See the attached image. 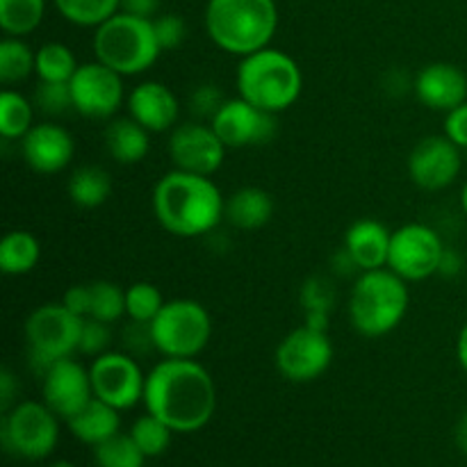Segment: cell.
<instances>
[{"label": "cell", "instance_id": "obj_1", "mask_svg": "<svg viewBox=\"0 0 467 467\" xmlns=\"http://www.w3.org/2000/svg\"><path fill=\"white\" fill-rule=\"evenodd\" d=\"M146 413L162 420L173 433H194L213 420L217 388L194 358H164L146 374Z\"/></svg>", "mask_w": 467, "mask_h": 467}, {"label": "cell", "instance_id": "obj_2", "mask_svg": "<svg viewBox=\"0 0 467 467\" xmlns=\"http://www.w3.org/2000/svg\"><path fill=\"white\" fill-rule=\"evenodd\" d=\"M226 199L222 190L199 173H164L153 190V213L160 226L176 237H201L213 233L223 219Z\"/></svg>", "mask_w": 467, "mask_h": 467}, {"label": "cell", "instance_id": "obj_3", "mask_svg": "<svg viewBox=\"0 0 467 467\" xmlns=\"http://www.w3.org/2000/svg\"><path fill=\"white\" fill-rule=\"evenodd\" d=\"M205 27L214 44L231 55H246L267 48L278 27L274 0H210Z\"/></svg>", "mask_w": 467, "mask_h": 467}, {"label": "cell", "instance_id": "obj_4", "mask_svg": "<svg viewBox=\"0 0 467 467\" xmlns=\"http://www.w3.org/2000/svg\"><path fill=\"white\" fill-rule=\"evenodd\" d=\"M240 99L269 114L292 108L304 89V76L295 59L283 50L267 48L242 57L235 76Z\"/></svg>", "mask_w": 467, "mask_h": 467}, {"label": "cell", "instance_id": "obj_5", "mask_svg": "<svg viewBox=\"0 0 467 467\" xmlns=\"http://www.w3.org/2000/svg\"><path fill=\"white\" fill-rule=\"evenodd\" d=\"M409 287L392 269H369L356 278L349 295V319L365 337L395 331L409 310Z\"/></svg>", "mask_w": 467, "mask_h": 467}, {"label": "cell", "instance_id": "obj_6", "mask_svg": "<svg viewBox=\"0 0 467 467\" xmlns=\"http://www.w3.org/2000/svg\"><path fill=\"white\" fill-rule=\"evenodd\" d=\"M94 53L99 62L123 78L140 76L158 62L160 48L150 18L117 12L94 32Z\"/></svg>", "mask_w": 467, "mask_h": 467}, {"label": "cell", "instance_id": "obj_7", "mask_svg": "<svg viewBox=\"0 0 467 467\" xmlns=\"http://www.w3.org/2000/svg\"><path fill=\"white\" fill-rule=\"evenodd\" d=\"M150 336L164 358H196L208 347L213 319L194 299H171L150 322Z\"/></svg>", "mask_w": 467, "mask_h": 467}, {"label": "cell", "instance_id": "obj_8", "mask_svg": "<svg viewBox=\"0 0 467 467\" xmlns=\"http://www.w3.org/2000/svg\"><path fill=\"white\" fill-rule=\"evenodd\" d=\"M57 415L44 401H21L3 415L0 438L9 454L26 461L48 459L59 441Z\"/></svg>", "mask_w": 467, "mask_h": 467}, {"label": "cell", "instance_id": "obj_9", "mask_svg": "<svg viewBox=\"0 0 467 467\" xmlns=\"http://www.w3.org/2000/svg\"><path fill=\"white\" fill-rule=\"evenodd\" d=\"M445 242L427 223H406L392 233L388 269L404 281H424L441 269Z\"/></svg>", "mask_w": 467, "mask_h": 467}, {"label": "cell", "instance_id": "obj_10", "mask_svg": "<svg viewBox=\"0 0 467 467\" xmlns=\"http://www.w3.org/2000/svg\"><path fill=\"white\" fill-rule=\"evenodd\" d=\"M89 377L96 400L114 406L117 410L132 409L137 401L144 400L146 377L135 356L128 351H105L96 356Z\"/></svg>", "mask_w": 467, "mask_h": 467}, {"label": "cell", "instance_id": "obj_11", "mask_svg": "<svg viewBox=\"0 0 467 467\" xmlns=\"http://www.w3.org/2000/svg\"><path fill=\"white\" fill-rule=\"evenodd\" d=\"M276 369L292 383H308L322 377L333 360V345L328 333L299 327L287 333L276 347Z\"/></svg>", "mask_w": 467, "mask_h": 467}, {"label": "cell", "instance_id": "obj_12", "mask_svg": "<svg viewBox=\"0 0 467 467\" xmlns=\"http://www.w3.org/2000/svg\"><path fill=\"white\" fill-rule=\"evenodd\" d=\"M82 317L73 315L64 304H44L26 319L27 351L50 360L67 358L80 345Z\"/></svg>", "mask_w": 467, "mask_h": 467}, {"label": "cell", "instance_id": "obj_13", "mask_svg": "<svg viewBox=\"0 0 467 467\" xmlns=\"http://www.w3.org/2000/svg\"><path fill=\"white\" fill-rule=\"evenodd\" d=\"M71 87L73 109L87 119H109L123 103V76L103 62H87L78 67Z\"/></svg>", "mask_w": 467, "mask_h": 467}, {"label": "cell", "instance_id": "obj_14", "mask_svg": "<svg viewBox=\"0 0 467 467\" xmlns=\"http://www.w3.org/2000/svg\"><path fill=\"white\" fill-rule=\"evenodd\" d=\"M210 126L226 149L267 144L276 135V114L258 109L244 99H226L219 112L210 119Z\"/></svg>", "mask_w": 467, "mask_h": 467}, {"label": "cell", "instance_id": "obj_15", "mask_svg": "<svg viewBox=\"0 0 467 467\" xmlns=\"http://www.w3.org/2000/svg\"><path fill=\"white\" fill-rule=\"evenodd\" d=\"M223 155L226 146L210 123H182L169 137V158L181 171L213 176L223 164Z\"/></svg>", "mask_w": 467, "mask_h": 467}, {"label": "cell", "instance_id": "obj_16", "mask_svg": "<svg viewBox=\"0 0 467 467\" xmlns=\"http://www.w3.org/2000/svg\"><path fill=\"white\" fill-rule=\"evenodd\" d=\"M41 392L44 404L59 420H71L94 400L89 369L82 368L71 356L55 360L53 368L41 377Z\"/></svg>", "mask_w": 467, "mask_h": 467}, {"label": "cell", "instance_id": "obj_17", "mask_svg": "<svg viewBox=\"0 0 467 467\" xmlns=\"http://www.w3.org/2000/svg\"><path fill=\"white\" fill-rule=\"evenodd\" d=\"M409 173L422 190H445L461 173V149L447 135L424 137L410 150Z\"/></svg>", "mask_w": 467, "mask_h": 467}, {"label": "cell", "instance_id": "obj_18", "mask_svg": "<svg viewBox=\"0 0 467 467\" xmlns=\"http://www.w3.org/2000/svg\"><path fill=\"white\" fill-rule=\"evenodd\" d=\"M21 153L32 171L59 173L71 164L76 141L71 132L57 123H36L21 140Z\"/></svg>", "mask_w": 467, "mask_h": 467}, {"label": "cell", "instance_id": "obj_19", "mask_svg": "<svg viewBox=\"0 0 467 467\" xmlns=\"http://www.w3.org/2000/svg\"><path fill=\"white\" fill-rule=\"evenodd\" d=\"M413 89L429 109L450 112L467 100V76L456 64L433 62L418 73Z\"/></svg>", "mask_w": 467, "mask_h": 467}, {"label": "cell", "instance_id": "obj_20", "mask_svg": "<svg viewBox=\"0 0 467 467\" xmlns=\"http://www.w3.org/2000/svg\"><path fill=\"white\" fill-rule=\"evenodd\" d=\"M128 112L149 132H164L176 128L181 103L167 85L158 80L140 82L128 96Z\"/></svg>", "mask_w": 467, "mask_h": 467}, {"label": "cell", "instance_id": "obj_21", "mask_svg": "<svg viewBox=\"0 0 467 467\" xmlns=\"http://www.w3.org/2000/svg\"><path fill=\"white\" fill-rule=\"evenodd\" d=\"M392 233L374 219H360L345 233V249L358 263L360 272L388 267Z\"/></svg>", "mask_w": 467, "mask_h": 467}, {"label": "cell", "instance_id": "obj_22", "mask_svg": "<svg viewBox=\"0 0 467 467\" xmlns=\"http://www.w3.org/2000/svg\"><path fill=\"white\" fill-rule=\"evenodd\" d=\"M274 214V199L263 187H242L226 199L223 219L240 231H258Z\"/></svg>", "mask_w": 467, "mask_h": 467}, {"label": "cell", "instance_id": "obj_23", "mask_svg": "<svg viewBox=\"0 0 467 467\" xmlns=\"http://www.w3.org/2000/svg\"><path fill=\"white\" fill-rule=\"evenodd\" d=\"M150 132L132 117L112 119L105 128V149L119 164H137L149 155Z\"/></svg>", "mask_w": 467, "mask_h": 467}, {"label": "cell", "instance_id": "obj_24", "mask_svg": "<svg viewBox=\"0 0 467 467\" xmlns=\"http://www.w3.org/2000/svg\"><path fill=\"white\" fill-rule=\"evenodd\" d=\"M68 431L78 438L85 445H100V442L109 441L112 436H117L119 427H121V418H119V410L114 406L105 404L100 400H91L85 409L78 415H73L71 420H67Z\"/></svg>", "mask_w": 467, "mask_h": 467}, {"label": "cell", "instance_id": "obj_25", "mask_svg": "<svg viewBox=\"0 0 467 467\" xmlns=\"http://www.w3.org/2000/svg\"><path fill=\"white\" fill-rule=\"evenodd\" d=\"M68 196L80 208H99L112 194V178L99 164L78 167L68 178Z\"/></svg>", "mask_w": 467, "mask_h": 467}, {"label": "cell", "instance_id": "obj_26", "mask_svg": "<svg viewBox=\"0 0 467 467\" xmlns=\"http://www.w3.org/2000/svg\"><path fill=\"white\" fill-rule=\"evenodd\" d=\"M41 258V244L32 233L12 231L0 242V269L7 276H23L36 267Z\"/></svg>", "mask_w": 467, "mask_h": 467}, {"label": "cell", "instance_id": "obj_27", "mask_svg": "<svg viewBox=\"0 0 467 467\" xmlns=\"http://www.w3.org/2000/svg\"><path fill=\"white\" fill-rule=\"evenodd\" d=\"M35 126V103L14 89L0 94V135L5 140H23Z\"/></svg>", "mask_w": 467, "mask_h": 467}, {"label": "cell", "instance_id": "obj_28", "mask_svg": "<svg viewBox=\"0 0 467 467\" xmlns=\"http://www.w3.org/2000/svg\"><path fill=\"white\" fill-rule=\"evenodd\" d=\"M46 0H0V27L7 36H26L44 21Z\"/></svg>", "mask_w": 467, "mask_h": 467}, {"label": "cell", "instance_id": "obj_29", "mask_svg": "<svg viewBox=\"0 0 467 467\" xmlns=\"http://www.w3.org/2000/svg\"><path fill=\"white\" fill-rule=\"evenodd\" d=\"M78 59L67 44L48 41L36 50L35 73L44 82H68L78 71Z\"/></svg>", "mask_w": 467, "mask_h": 467}, {"label": "cell", "instance_id": "obj_30", "mask_svg": "<svg viewBox=\"0 0 467 467\" xmlns=\"http://www.w3.org/2000/svg\"><path fill=\"white\" fill-rule=\"evenodd\" d=\"M35 64L36 53H32L21 36H7L0 41V80L5 85L26 80L30 73H35Z\"/></svg>", "mask_w": 467, "mask_h": 467}, {"label": "cell", "instance_id": "obj_31", "mask_svg": "<svg viewBox=\"0 0 467 467\" xmlns=\"http://www.w3.org/2000/svg\"><path fill=\"white\" fill-rule=\"evenodd\" d=\"M55 7L73 26L99 27L121 12V0H55Z\"/></svg>", "mask_w": 467, "mask_h": 467}, {"label": "cell", "instance_id": "obj_32", "mask_svg": "<svg viewBox=\"0 0 467 467\" xmlns=\"http://www.w3.org/2000/svg\"><path fill=\"white\" fill-rule=\"evenodd\" d=\"M94 459L99 467H144L146 456L137 447L130 433H117L109 441L94 447Z\"/></svg>", "mask_w": 467, "mask_h": 467}, {"label": "cell", "instance_id": "obj_33", "mask_svg": "<svg viewBox=\"0 0 467 467\" xmlns=\"http://www.w3.org/2000/svg\"><path fill=\"white\" fill-rule=\"evenodd\" d=\"M130 436L132 441L137 442V447L144 451L146 459H155V456L164 454V451L169 450L173 431L162 422V420L146 413L135 420V424H132L130 429Z\"/></svg>", "mask_w": 467, "mask_h": 467}, {"label": "cell", "instance_id": "obj_34", "mask_svg": "<svg viewBox=\"0 0 467 467\" xmlns=\"http://www.w3.org/2000/svg\"><path fill=\"white\" fill-rule=\"evenodd\" d=\"M126 315V290L117 283H91V313L89 317L105 324H114Z\"/></svg>", "mask_w": 467, "mask_h": 467}, {"label": "cell", "instance_id": "obj_35", "mask_svg": "<svg viewBox=\"0 0 467 467\" xmlns=\"http://www.w3.org/2000/svg\"><path fill=\"white\" fill-rule=\"evenodd\" d=\"M167 304L162 296V292L153 285V283H132L126 290V315L132 322H144L150 324L158 313L162 310V306Z\"/></svg>", "mask_w": 467, "mask_h": 467}, {"label": "cell", "instance_id": "obj_36", "mask_svg": "<svg viewBox=\"0 0 467 467\" xmlns=\"http://www.w3.org/2000/svg\"><path fill=\"white\" fill-rule=\"evenodd\" d=\"M32 103L44 114H55L57 117V114L68 112V109H73L71 87H68V82L39 80V87H36L35 96H32Z\"/></svg>", "mask_w": 467, "mask_h": 467}, {"label": "cell", "instance_id": "obj_37", "mask_svg": "<svg viewBox=\"0 0 467 467\" xmlns=\"http://www.w3.org/2000/svg\"><path fill=\"white\" fill-rule=\"evenodd\" d=\"M336 299V287H333V283L324 276L308 278V281L304 283V287H301V306H304V313L331 315Z\"/></svg>", "mask_w": 467, "mask_h": 467}, {"label": "cell", "instance_id": "obj_38", "mask_svg": "<svg viewBox=\"0 0 467 467\" xmlns=\"http://www.w3.org/2000/svg\"><path fill=\"white\" fill-rule=\"evenodd\" d=\"M109 342H112V331H109V324L100 322V319L85 317L82 319L80 328V345H78V351L87 356H100L108 351Z\"/></svg>", "mask_w": 467, "mask_h": 467}, {"label": "cell", "instance_id": "obj_39", "mask_svg": "<svg viewBox=\"0 0 467 467\" xmlns=\"http://www.w3.org/2000/svg\"><path fill=\"white\" fill-rule=\"evenodd\" d=\"M153 27L162 50L178 48L187 36L185 21L181 16H176V14H160V16L153 18Z\"/></svg>", "mask_w": 467, "mask_h": 467}, {"label": "cell", "instance_id": "obj_40", "mask_svg": "<svg viewBox=\"0 0 467 467\" xmlns=\"http://www.w3.org/2000/svg\"><path fill=\"white\" fill-rule=\"evenodd\" d=\"M226 103L222 89L217 85H199L190 96V109L199 119H213L219 112V108Z\"/></svg>", "mask_w": 467, "mask_h": 467}, {"label": "cell", "instance_id": "obj_41", "mask_svg": "<svg viewBox=\"0 0 467 467\" xmlns=\"http://www.w3.org/2000/svg\"><path fill=\"white\" fill-rule=\"evenodd\" d=\"M123 349L130 356H144L155 351L153 336H150V324L132 322L123 328Z\"/></svg>", "mask_w": 467, "mask_h": 467}, {"label": "cell", "instance_id": "obj_42", "mask_svg": "<svg viewBox=\"0 0 467 467\" xmlns=\"http://www.w3.org/2000/svg\"><path fill=\"white\" fill-rule=\"evenodd\" d=\"M445 135L450 137L459 149H467V100L461 103L459 108L447 112Z\"/></svg>", "mask_w": 467, "mask_h": 467}, {"label": "cell", "instance_id": "obj_43", "mask_svg": "<svg viewBox=\"0 0 467 467\" xmlns=\"http://www.w3.org/2000/svg\"><path fill=\"white\" fill-rule=\"evenodd\" d=\"M62 304L78 317H89L91 313V283L89 285H71L62 296Z\"/></svg>", "mask_w": 467, "mask_h": 467}, {"label": "cell", "instance_id": "obj_44", "mask_svg": "<svg viewBox=\"0 0 467 467\" xmlns=\"http://www.w3.org/2000/svg\"><path fill=\"white\" fill-rule=\"evenodd\" d=\"M121 12L153 21L160 12V0H121Z\"/></svg>", "mask_w": 467, "mask_h": 467}, {"label": "cell", "instance_id": "obj_45", "mask_svg": "<svg viewBox=\"0 0 467 467\" xmlns=\"http://www.w3.org/2000/svg\"><path fill=\"white\" fill-rule=\"evenodd\" d=\"M16 390L18 383L16 379H14V374L9 372V369H3V372H0V410H3V413H7L14 406Z\"/></svg>", "mask_w": 467, "mask_h": 467}, {"label": "cell", "instance_id": "obj_46", "mask_svg": "<svg viewBox=\"0 0 467 467\" xmlns=\"http://www.w3.org/2000/svg\"><path fill=\"white\" fill-rule=\"evenodd\" d=\"M461 269H463V258H461L459 251L445 249L438 274H442V276H459Z\"/></svg>", "mask_w": 467, "mask_h": 467}, {"label": "cell", "instance_id": "obj_47", "mask_svg": "<svg viewBox=\"0 0 467 467\" xmlns=\"http://www.w3.org/2000/svg\"><path fill=\"white\" fill-rule=\"evenodd\" d=\"M333 269H336V274H340V276H351V274L360 272L358 263L351 258V254L345 249V246L333 255Z\"/></svg>", "mask_w": 467, "mask_h": 467}, {"label": "cell", "instance_id": "obj_48", "mask_svg": "<svg viewBox=\"0 0 467 467\" xmlns=\"http://www.w3.org/2000/svg\"><path fill=\"white\" fill-rule=\"evenodd\" d=\"M456 358H459L461 368H463V372L467 374V322L465 327L461 328L459 340H456Z\"/></svg>", "mask_w": 467, "mask_h": 467}, {"label": "cell", "instance_id": "obj_49", "mask_svg": "<svg viewBox=\"0 0 467 467\" xmlns=\"http://www.w3.org/2000/svg\"><path fill=\"white\" fill-rule=\"evenodd\" d=\"M456 445L467 456V410L461 415L459 424H456Z\"/></svg>", "mask_w": 467, "mask_h": 467}, {"label": "cell", "instance_id": "obj_50", "mask_svg": "<svg viewBox=\"0 0 467 467\" xmlns=\"http://www.w3.org/2000/svg\"><path fill=\"white\" fill-rule=\"evenodd\" d=\"M461 208H463V213H465V217H467V181H465V185H463V192H461Z\"/></svg>", "mask_w": 467, "mask_h": 467}, {"label": "cell", "instance_id": "obj_51", "mask_svg": "<svg viewBox=\"0 0 467 467\" xmlns=\"http://www.w3.org/2000/svg\"><path fill=\"white\" fill-rule=\"evenodd\" d=\"M48 467H76V465L68 463V461H55V463H50Z\"/></svg>", "mask_w": 467, "mask_h": 467}]
</instances>
